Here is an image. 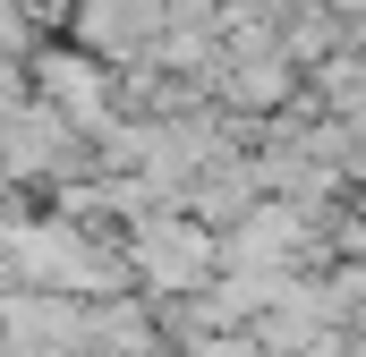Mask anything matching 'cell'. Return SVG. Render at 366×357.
I'll return each instance as SVG.
<instances>
[{
    "label": "cell",
    "instance_id": "obj_1",
    "mask_svg": "<svg viewBox=\"0 0 366 357\" xmlns=\"http://www.w3.org/2000/svg\"><path fill=\"white\" fill-rule=\"evenodd\" d=\"M128 264L145 272L154 289H204L213 264H222V247H213V230H204L196 213H154V221H137Z\"/></svg>",
    "mask_w": 366,
    "mask_h": 357
},
{
    "label": "cell",
    "instance_id": "obj_2",
    "mask_svg": "<svg viewBox=\"0 0 366 357\" xmlns=\"http://www.w3.org/2000/svg\"><path fill=\"white\" fill-rule=\"evenodd\" d=\"M154 26H162V0H86V17H77L94 51H145Z\"/></svg>",
    "mask_w": 366,
    "mask_h": 357
}]
</instances>
